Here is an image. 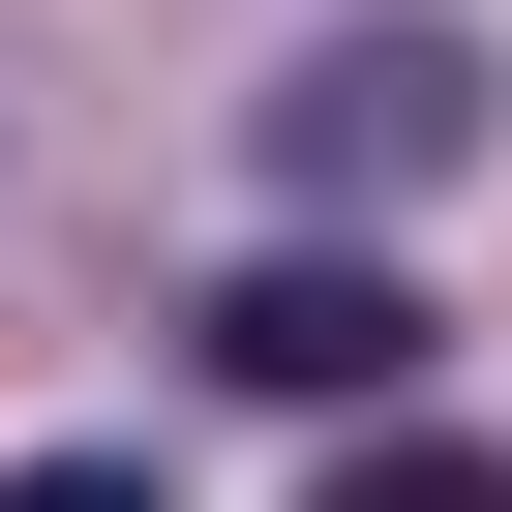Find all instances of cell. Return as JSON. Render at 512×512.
<instances>
[{
    "mask_svg": "<svg viewBox=\"0 0 512 512\" xmlns=\"http://www.w3.org/2000/svg\"><path fill=\"white\" fill-rule=\"evenodd\" d=\"M482 121H512V61H482V31H302L272 91H241V151H272V211H302V241H392Z\"/></svg>",
    "mask_w": 512,
    "mask_h": 512,
    "instance_id": "cell-1",
    "label": "cell"
},
{
    "mask_svg": "<svg viewBox=\"0 0 512 512\" xmlns=\"http://www.w3.org/2000/svg\"><path fill=\"white\" fill-rule=\"evenodd\" d=\"M452 302L392 272V241H272V272H211V392H272V422H422Z\"/></svg>",
    "mask_w": 512,
    "mask_h": 512,
    "instance_id": "cell-2",
    "label": "cell"
},
{
    "mask_svg": "<svg viewBox=\"0 0 512 512\" xmlns=\"http://www.w3.org/2000/svg\"><path fill=\"white\" fill-rule=\"evenodd\" d=\"M0 512H181L151 452H0Z\"/></svg>",
    "mask_w": 512,
    "mask_h": 512,
    "instance_id": "cell-4",
    "label": "cell"
},
{
    "mask_svg": "<svg viewBox=\"0 0 512 512\" xmlns=\"http://www.w3.org/2000/svg\"><path fill=\"white\" fill-rule=\"evenodd\" d=\"M332 512H512L482 422H332Z\"/></svg>",
    "mask_w": 512,
    "mask_h": 512,
    "instance_id": "cell-3",
    "label": "cell"
}]
</instances>
